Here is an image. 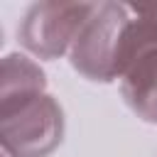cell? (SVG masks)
<instances>
[{
    "instance_id": "6da1fadb",
    "label": "cell",
    "mask_w": 157,
    "mask_h": 157,
    "mask_svg": "<svg viewBox=\"0 0 157 157\" xmlns=\"http://www.w3.org/2000/svg\"><path fill=\"white\" fill-rule=\"evenodd\" d=\"M64 130V110L47 91L0 98V142L7 157H49Z\"/></svg>"
},
{
    "instance_id": "7a4b0ae2",
    "label": "cell",
    "mask_w": 157,
    "mask_h": 157,
    "mask_svg": "<svg viewBox=\"0 0 157 157\" xmlns=\"http://www.w3.org/2000/svg\"><path fill=\"white\" fill-rule=\"evenodd\" d=\"M132 20L130 5L120 2H96L93 12L83 22L71 52V69L86 81L110 83L120 78L125 32Z\"/></svg>"
},
{
    "instance_id": "3957f363",
    "label": "cell",
    "mask_w": 157,
    "mask_h": 157,
    "mask_svg": "<svg viewBox=\"0 0 157 157\" xmlns=\"http://www.w3.org/2000/svg\"><path fill=\"white\" fill-rule=\"evenodd\" d=\"M93 7L96 2H34L20 20L17 39L32 56L42 61L61 59L71 52Z\"/></svg>"
},
{
    "instance_id": "277c9868",
    "label": "cell",
    "mask_w": 157,
    "mask_h": 157,
    "mask_svg": "<svg viewBox=\"0 0 157 157\" xmlns=\"http://www.w3.org/2000/svg\"><path fill=\"white\" fill-rule=\"evenodd\" d=\"M37 91H47V76L42 66L27 54L20 52L7 54L0 66V98L37 93Z\"/></svg>"
}]
</instances>
